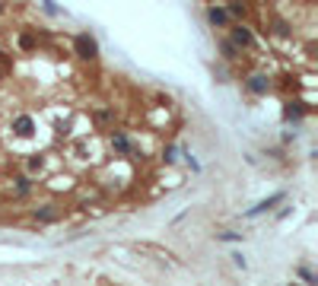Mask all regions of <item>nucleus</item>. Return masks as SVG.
<instances>
[{"label":"nucleus","instance_id":"20e7f679","mask_svg":"<svg viewBox=\"0 0 318 286\" xmlns=\"http://www.w3.org/2000/svg\"><path fill=\"white\" fill-rule=\"evenodd\" d=\"M233 38H236V45H252V32L248 29H236Z\"/></svg>","mask_w":318,"mask_h":286},{"label":"nucleus","instance_id":"6e6552de","mask_svg":"<svg viewBox=\"0 0 318 286\" xmlns=\"http://www.w3.org/2000/svg\"><path fill=\"white\" fill-rule=\"evenodd\" d=\"M6 67H10V60H6V54L0 51V73H6Z\"/></svg>","mask_w":318,"mask_h":286},{"label":"nucleus","instance_id":"39448f33","mask_svg":"<svg viewBox=\"0 0 318 286\" xmlns=\"http://www.w3.org/2000/svg\"><path fill=\"white\" fill-rule=\"evenodd\" d=\"M283 115H287V121H293V118H303V108H299V102H290Z\"/></svg>","mask_w":318,"mask_h":286},{"label":"nucleus","instance_id":"f03ea898","mask_svg":"<svg viewBox=\"0 0 318 286\" xmlns=\"http://www.w3.org/2000/svg\"><path fill=\"white\" fill-rule=\"evenodd\" d=\"M13 127H16V134H22V137H29L32 131H35V124H32V118H29V115L16 118V124H13Z\"/></svg>","mask_w":318,"mask_h":286},{"label":"nucleus","instance_id":"423d86ee","mask_svg":"<svg viewBox=\"0 0 318 286\" xmlns=\"http://www.w3.org/2000/svg\"><path fill=\"white\" fill-rule=\"evenodd\" d=\"M210 22H213V25H223V22H226V13L213 6V10H210Z\"/></svg>","mask_w":318,"mask_h":286},{"label":"nucleus","instance_id":"1a4fd4ad","mask_svg":"<svg viewBox=\"0 0 318 286\" xmlns=\"http://www.w3.org/2000/svg\"><path fill=\"white\" fill-rule=\"evenodd\" d=\"M229 13H233V16H242L245 10H242V6H239V3H229Z\"/></svg>","mask_w":318,"mask_h":286},{"label":"nucleus","instance_id":"7ed1b4c3","mask_svg":"<svg viewBox=\"0 0 318 286\" xmlns=\"http://www.w3.org/2000/svg\"><path fill=\"white\" fill-rule=\"evenodd\" d=\"M248 89L258 92V95L268 92V76H252V80H248Z\"/></svg>","mask_w":318,"mask_h":286},{"label":"nucleus","instance_id":"0eeeda50","mask_svg":"<svg viewBox=\"0 0 318 286\" xmlns=\"http://www.w3.org/2000/svg\"><path fill=\"white\" fill-rule=\"evenodd\" d=\"M19 45H22L25 51H29V48H35V38H32L29 32H22V35H19Z\"/></svg>","mask_w":318,"mask_h":286},{"label":"nucleus","instance_id":"f257e3e1","mask_svg":"<svg viewBox=\"0 0 318 286\" xmlns=\"http://www.w3.org/2000/svg\"><path fill=\"white\" fill-rule=\"evenodd\" d=\"M73 45H76V54H80V57H96V38H92V35H86V32H83V35H76V41H73Z\"/></svg>","mask_w":318,"mask_h":286}]
</instances>
